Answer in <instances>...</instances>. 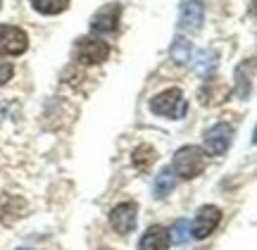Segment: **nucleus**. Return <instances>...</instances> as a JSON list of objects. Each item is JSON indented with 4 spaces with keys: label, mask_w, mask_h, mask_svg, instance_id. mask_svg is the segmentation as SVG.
Listing matches in <instances>:
<instances>
[{
    "label": "nucleus",
    "mask_w": 257,
    "mask_h": 250,
    "mask_svg": "<svg viewBox=\"0 0 257 250\" xmlns=\"http://www.w3.org/2000/svg\"><path fill=\"white\" fill-rule=\"evenodd\" d=\"M150 112L167 119H184L188 112V100L184 98L181 88H167L150 100Z\"/></svg>",
    "instance_id": "1"
},
{
    "label": "nucleus",
    "mask_w": 257,
    "mask_h": 250,
    "mask_svg": "<svg viewBox=\"0 0 257 250\" xmlns=\"http://www.w3.org/2000/svg\"><path fill=\"white\" fill-rule=\"evenodd\" d=\"M169 53H172V57H174L176 62H181V65H184V62H188V55H191V46L186 43L184 38H176L174 46H172V50H169Z\"/></svg>",
    "instance_id": "19"
},
{
    "label": "nucleus",
    "mask_w": 257,
    "mask_h": 250,
    "mask_svg": "<svg viewBox=\"0 0 257 250\" xmlns=\"http://www.w3.org/2000/svg\"><path fill=\"white\" fill-rule=\"evenodd\" d=\"M200 102L202 105H221V102L229 98V86L221 81V79H217V76H210V79H205V83H202L200 88Z\"/></svg>",
    "instance_id": "10"
},
{
    "label": "nucleus",
    "mask_w": 257,
    "mask_h": 250,
    "mask_svg": "<svg viewBox=\"0 0 257 250\" xmlns=\"http://www.w3.org/2000/svg\"><path fill=\"white\" fill-rule=\"evenodd\" d=\"M27 48H29V36L24 34V29L0 24V55L17 57L22 53H27Z\"/></svg>",
    "instance_id": "4"
},
{
    "label": "nucleus",
    "mask_w": 257,
    "mask_h": 250,
    "mask_svg": "<svg viewBox=\"0 0 257 250\" xmlns=\"http://www.w3.org/2000/svg\"><path fill=\"white\" fill-rule=\"evenodd\" d=\"M155 160H157V155L150 146H138V148L131 153V162H134V167H136L138 172H148Z\"/></svg>",
    "instance_id": "16"
},
{
    "label": "nucleus",
    "mask_w": 257,
    "mask_h": 250,
    "mask_svg": "<svg viewBox=\"0 0 257 250\" xmlns=\"http://www.w3.org/2000/svg\"><path fill=\"white\" fill-rule=\"evenodd\" d=\"M29 205L22 195H15V193H3L0 195V222L10 226L15 224L17 219H22L27 214Z\"/></svg>",
    "instance_id": "9"
},
{
    "label": "nucleus",
    "mask_w": 257,
    "mask_h": 250,
    "mask_svg": "<svg viewBox=\"0 0 257 250\" xmlns=\"http://www.w3.org/2000/svg\"><path fill=\"white\" fill-rule=\"evenodd\" d=\"M100 250H110V248H100Z\"/></svg>",
    "instance_id": "22"
},
{
    "label": "nucleus",
    "mask_w": 257,
    "mask_h": 250,
    "mask_svg": "<svg viewBox=\"0 0 257 250\" xmlns=\"http://www.w3.org/2000/svg\"><path fill=\"white\" fill-rule=\"evenodd\" d=\"M231 141H233V127L231 124H214L210 129L205 131V148L210 155H224L229 150Z\"/></svg>",
    "instance_id": "7"
},
{
    "label": "nucleus",
    "mask_w": 257,
    "mask_h": 250,
    "mask_svg": "<svg viewBox=\"0 0 257 250\" xmlns=\"http://www.w3.org/2000/svg\"><path fill=\"white\" fill-rule=\"evenodd\" d=\"M169 243H172V238H169V229L155 224V226H150V229L141 236L138 250H169Z\"/></svg>",
    "instance_id": "11"
},
{
    "label": "nucleus",
    "mask_w": 257,
    "mask_h": 250,
    "mask_svg": "<svg viewBox=\"0 0 257 250\" xmlns=\"http://www.w3.org/2000/svg\"><path fill=\"white\" fill-rule=\"evenodd\" d=\"M136 219H138V205L136 203H119L110 210V224L112 229L121 236H126L136 229Z\"/></svg>",
    "instance_id": "8"
},
{
    "label": "nucleus",
    "mask_w": 257,
    "mask_h": 250,
    "mask_svg": "<svg viewBox=\"0 0 257 250\" xmlns=\"http://www.w3.org/2000/svg\"><path fill=\"white\" fill-rule=\"evenodd\" d=\"M214 69H217V53L214 50H200L195 57V74L200 79H210Z\"/></svg>",
    "instance_id": "15"
},
{
    "label": "nucleus",
    "mask_w": 257,
    "mask_h": 250,
    "mask_svg": "<svg viewBox=\"0 0 257 250\" xmlns=\"http://www.w3.org/2000/svg\"><path fill=\"white\" fill-rule=\"evenodd\" d=\"M181 29H188V31H198L202 27V19H205V8H202L200 0H184L181 5Z\"/></svg>",
    "instance_id": "12"
},
{
    "label": "nucleus",
    "mask_w": 257,
    "mask_h": 250,
    "mask_svg": "<svg viewBox=\"0 0 257 250\" xmlns=\"http://www.w3.org/2000/svg\"><path fill=\"white\" fill-rule=\"evenodd\" d=\"M205 165H207L205 150L198 148V146H184V148L176 150L172 172L181 179H195L205 172Z\"/></svg>",
    "instance_id": "2"
},
{
    "label": "nucleus",
    "mask_w": 257,
    "mask_h": 250,
    "mask_svg": "<svg viewBox=\"0 0 257 250\" xmlns=\"http://www.w3.org/2000/svg\"><path fill=\"white\" fill-rule=\"evenodd\" d=\"M176 186V174L167 167V169H162L160 174L155 176V184H153V195H155L157 200H165L167 195H169V191H174Z\"/></svg>",
    "instance_id": "14"
},
{
    "label": "nucleus",
    "mask_w": 257,
    "mask_h": 250,
    "mask_svg": "<svg viewBox=\"0 0 257 250\" xmlns=\"http://www.w3.org/2000/svg\"><path fill=\"white\" fill-rule=\"evenodd\" d=\"M252 79H255V60L250 57L245 62H240L236 69V95L238 98H248L250 88H252Z\"/></svg>",
    "instance_id": "13"
},
{
    "label": "nucleus",
    "mask_w": 257,
    "mask_h": 250,
    "mask_svg": "<svg viewBox=\"0 0 257 250\" xmlns=\"http://www.w3.org/2000/svg\"><path fill=\"white\" fill-rule=\"evenodd\" d=\"M219 222H221L219 207H217V205H202L200 210H198V214H195V222H193V226H191V236L198 238V241H202V238H207V236L219 226Z\"/></svg>",
    "instance_id": "6"
},
{
    "label": "nucleus",
    "mask_w": 257,
    "mask_h": 250,
    "mask_svg": "<svg viewBox=\"0 0 257 250\" xmlns=\"http://www.w3.org/2000/svg\"><path fill=\"white\" fill-rule=\"evenodd\" d=\"M119 19L121 5L119 3H107L91 17V31L93 34H114L119 29Z\"/></svg>",
    "instance_id": "5"
},
{
    "label": "nucleus",
    "mask_w": 257,
    "mask_h": 250,
    "mask_svg": "<svg viewBox=\"0 0 257 250\" xmlns=\"http://www.w3.org/2000/svg\"><path fill=\"white\" fill-rule=\"evenodd\" d=\"M31 5L41 15H60L69 8V0H31Z\"/></svg>",
    "instance_id": "17"
},
{
    "label": "nucleus",
    "mask_w": 257,
    "mask_h": 250,
    "mask_svg": "<svg viewBox=\"0 0 257 250\" xmlns=\"http://www.w3.org/2000/svg\"><path fill=\"white\" fill-rule=\"evenodd\" d=\"M0 5H3V3H0Z\"/></svg>",
    "instance_id": "23"
},
{
    "label": "nucleus",
    "mask_w": 257,
    "mask_h": 250,
    "mask_svg": "<svg viewBox=\"0 0 257 250\" xmlns=\"http://www.w3.org/2000/svg\"><path fill=\"white\" fill-rule=\"evenodd\" d=\"M74 57L81 65H102L110 57V43L95 36H81L74 43Z\"/></svg>",
    "instance_id": "3"
},
{
    "label": "nucleus",
    "mask_w": 257,
    "mask_h": 250,
    "mask_svg": "<svg viewBox=\"0 0 257 250\" xmlns=\"http://www.w3.org/2000/svg\"><path fill=\"white\" fill-rule=\"evenodd\" d=\"M12 74H15V67L10 62H0V86H5L12 79Z\"/></svg>",
    "instance_id": "20"
},
{
    "label": "nucleus",
    "mask_w": 257,
    "mask_h": 250,
    "mask_svg": "<svg viewBox=\"0 0 257 250\" xmlns=\"http://www.w3.org/2000/svg\"><path fill=\"white\" fill-rule=\"evenodd\" d=\"M17 250H29V248H17Z\"/></svg>",
    "instance_id": "21"
},
{
    "label": "nucleus",
    "mask_w": 257,
    "mask_h": 250,
    "mask_svg": "<svg viewBox=\"0 0 257 250\" xmlns=\"http://www.w3.org/2000/svg\"><path fill=\"white\" fill-rule=\"evenodd\" d=\"M191 226H188V219H176L174 226L169 229V238L176 243H186L188 241V236H191Z\"/></svg>",
    "instance_id": "18"
}]
</instances>
